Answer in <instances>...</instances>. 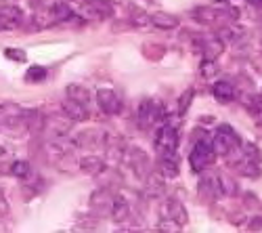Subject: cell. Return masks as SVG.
<instances>
[{"label":"cell","mask_w":262,"mask_h":233,"mask_svg":"<svg viewBox=\"0 0 262 233\" xmlns=\"http://www.w3.org/2000/svg\"><path fill=\"white\" fill-rule=\"evenodd\" d=\"M216 160V154H214V147H212V141L208 137L202 135V139L195 141L193 150L189 154V164L195 173H204L208 168L214 164Z\"/></svg>","instance_id":"obj_1"},{"label":"cell","mask_w":262,"mask_h":233,"mask_svg":"<svg viewBox=\"0 0 262 233\" xmlns=\"http://www.w3.org/2000/svg\"><path fill=\"white\" fill-rule=\"evenodd\" d=\"M210 141H212V147H214V154L216 156H223V158L242 145V139H239V135L235 133V129H233V126H229V124H221V126H218L214 137Z\"/></svg>","instance_id":"obj_2"},{"label":"cell","mask_w":262,"mask_h":233,"mask_svg":"<svg viewBox=\"0 0 262 233\" xmlns=\"http://www.w3.org/2000/svg\"><path fill=\"white\" fill-rule=\"evenodd\" d=\"M179 147V133L174 129L172 124H162L156 137H154V150L160 154V156H168V154H174Z\"/></svg>","instance_id":"obj_3"},{"label":"cell","mask_w":262,"mask_h":233,"mask_svg":"<svg viewBox=\"0 0 262 233\" xmlns=\"http://www.w3.org/2000/svg\"><path fill=\"white\" fill-rule=\"evenodd\" d=\"M164 120V108L154 99H143L139 103V112H137V122L141 129H151L156 122Z\"/></svg>","instance_id":"obj_4"},{"label":"cell","mask_w":262,"mask_h":233,"mask_svg":"<svg viewBox=\"0 0 262 233\" xmlns=\"http://www.w3.org/2000/svg\"><path fill=\"white\" fill-rule=\"evenodd\" d=\"M221 196H223V192H221V181H218V175L204 171L202 181H200V198L204 202H208V204H214Z\"/></svg>","instance_id":"obj_5"},{"label":"cell","mask_w":262,"mask_h":233,"mask_svg":"<svg viewBox=\"0 0 262 233\" xmlns=\"http://www.w3.org/2000/svg\"><path fill=\"white\" fill-rule=\"evenodd\" d=\"M97 103H99L101 112L107 116H118L122 112V99L109 89H101L97 93Z\"/></svg>","instance_id":"obj_6"},{"label":"cell","mask_w":262,"mask_h":233,"mask_svg":"<svg viewBox=\"0 0 262 233\" xmlns=\"http://www.w3.org/2000/svg\"><path fill=\"white\" fill-rule=\"evenodd\" d=\"M72 126H74V120L68 118V116H53V118L45 120V131H49L53 139L65 137L72 131Z\"/></svg>","instance_id":"obj_7"},{"label":"cell","mask_w":262,"mask_h":233,"mask_svg":"<svg viewBox=\"0 0 262 233\" xmlns=\"http://www.w3.org/2000/svg\"><path fill=\"white\" fill-rule=\"evenodd\" d=\"M162 213H164V217H168V219H172V221H177V223L183 225V227H185L187 221H189V213H187L185 204H181L179 200H174V198H168V200L164 202Z\"/></svg>","instance_id":"obj_8"},{"label":"cell","mask_w":262,"mask_h":233,"mask_svg":"<svg viewBox=\"0 0 262 233\" xmlns=\"http://www.w3.org/2000/svg\"><path fill=\"white\" fill-rule=\"evenodd\" d=\"M124 158H126V162L133 166V171H137V175L139 177H147L149 175V158H147V154L143 152V150H139V147H135V150H128L126 154H124Z\"/></svg>","instance_id":"obj_9"},{"label":"cell","mask_w":262,"mask_h":233,"mask_svg":"<svg viewBox=\"0 0 262 233\" xmlns=\"http://www.w3.org/2000/svg\"><path fill=\"white\" fill-rule=\"evenodd\" d=\"M112 204H114V196L107 192V189H97V192L91 196V208L97 215H109L112 213Z\"/></svg>","instance_id":"obj_10"},{"label":"cell","mask_w":262,"mask_h":233,"mask_svg":"<svg viewBox=\"0 0 262 233\" xmlns=\"http://www.w3.org/2000/svg\"><path fill=\"white\" fill-rule=\"evenodd\" d=\"M149 24L156 26L158 30H177V28L181 26V21H179L177 15L158 11V13H151V15H149Z\"/></svg>","instance_id":"obj_11"},{"label":"cell","mask_w":262,"mask_h":233,"mask_svg":"<svg viewBox=\"0 0 262 233\" xmlns=\"http://www.w3.org/2000/svg\"><path fill=\"white\" fill-rule=\"evenodd\" d=\"M225 15H227V11H218L216 7H198L193 11V19L202 26H212Z\"/></svg>","instance_id":"obj_12"},{"label":"cell","mask_w":262,"mask_h":233,"mask_svg":"<svg viewBox=\"0 0 262 233\" xmlns=\"http://www.w3.org/2000/svg\"><path fill=\"white\" fill-rule=\"evenodd\" d=\"M147 179V196L149 198H160L166 192V177L160 171H149Z\"/></svg>","instance_id":"obj_13"},{"label":"cell","mask_w":262,"mask_h":233,"mask_svg":"<svg viewBox=\"0 0 262 233\" xmlns=\"http://www.w3.org/2000/svg\"><path fill=\"white\" fill-rule=\"evenodd\" d=\"M61 108H63L65 116L72 118L74 122H84V120L91 118L89 110H86V105H84V103H78V101H74V99H65Z\"/></svg>","instance_id":"obj_14"},{"label":"cell","mask_w":262,"mask_h":233,"mask_svg":"<svg viewBox=\"0 0 262 233\" xmlns=\"http://www.w3.org/2000/svg\"><path fill=\"white\" fill-rule=\"evenodd\" d=\"M21 116H24V126L30 133L38 135V133L45 131V120L47 118H42V114L38 110H24V114H21Z\"/></svg>","instance_id":"obj_15"},{"label":"cell","mask_w":262,"mask_h":233,"mask_svg":"<svg viewBox=\"0 0 262 233\" xmlns=\"http://www.w3.org/2000/svg\"><path fill=\"white\" fill-rule=\"evenodd\" d=\"M244 154V152H242ZM235 171L242 175V177H248V179H258L260 177V164L256 160H250L246 156H242V160H239L237 164H233Z\"/></svg>","instance_id":"obj_16"},{"label":"cell","mask_w":262,"mask_h":233,"mask_svg":"<svg viewBox=\"0 0 262 233\" xmlns=\"http://www.w3.org/2000/svg\"><path fill=\"white\" fill-rule=\"evenodd\" d=\"M80 171L91 177H97V175L105 173V160L99 156H86L80 160Z\"/></svg>","instance_id":"obj_17"},{"label":"cell","mask_w":262,"mask_h":233,"mask_svg":"<svg viewBox=\"0 0 262 233\" xmlns=\"http://www.w3.org/2000/svg\"><path fill=\"white\" fill-rule=\"evenodd\" d=\"M130 213H133V206H130V202L128 200H124V198H114V204H112V219L116 221V223H124V221H128L130 219Z\"/></svg>","instance_id":"obj_18"},{"label":"cell","mask_w":262,"mask_h":233,"mask_svg":"<svg viewBox=\"0 0 262 233\" xmlns=\"http://www.w3.org/2000/svg\"><path fill=\"white\" fill-rule=\"evenodd\" d=\"M212 93H214V97L221 101V103H229L235 97V87H233L229 80H218V82H214Z\"/></svg>","instance_id":"obj_19"},{"label":"cell","mask_w":262,"mask_h":233,"mask_svg":"<svg viewBox=\"0 0 262 233\" xmlns=\"http://www.w3.org/2000/svg\"><path fill=\"white\" fill-rule=\"evenodd\" d=\"M105 143V135L103 133H97V131H89V133H80L76 137V145L78 147H99Z\"/></svg>","instance_id":"obj_20"},{"label":"cell","mask_w":262,"mask_h":233,"mask_svg":"<svg viewBox=\"0 0 262 233\" xmlns=\"http://www.w3.org/2000/svg\"><path fill=\"white\" fill-rule=\"evenodd\" d=\"M223 49H225V42L221 40V38H212V40H204V45H202V53H204V59H218L221 57V53H223Z\"/></svg>","instance_id":"obj_21"},{"label":"cell","mask_w":262,"mask_h":233,"mask_svg":"<svg viewBox=\"0 0 262 233\" xmlns=\"http://www.w3.org/2000/svg\"><path fill=\"white\" fill-rule=\"evenodd\" d=\"M160 173H162L166 179L179 177V162H177V158H174V154L160 156Z\"/></svg>","instance_id":"obj_22"},{"label":"cell","mask_w":262,"mask_h":233,"mask_svg":"<svg viewBox=\"0 0 262 233\" xmlns=\"http://www.w3.org/2000/svg\"><path fill=\"white\" fill-rule=\"evenodd\" d=\"M65 95H68V99H74V101L84 103V105H89V101H91V91L84 89L82 84H68Z\"/></svg>","instance_id":"obj_23"},{"label":"cell","mask_w":262,"mask_h":233,"mask_svg":"<svg viewBox=\"0 0 262 233\" xmlns=\"http://www.w3.org/2000/svg\"><path fill=\"white\" fill-rule=\"evenodd\" d=\"M51 13H53V19L55 24H63V21H70L74 17V11L68 3H55L51 7Z\"/></svg>","instance_id":"obj_24"},{"label":"cell","mask_w":262,"mask_h":233,"mask_svg":"<svg viewBox=\"0 0 262 233\" xmlns=\"http://www.w3.org/2000/svg\"><path fill=\"white\" fill-rule=\"evenodd\" d=\"M34 26H36V28H51V26H55L51 7H40V9L34 13Z\"/></svg>","instance_id":"obj_25"},{"label":"cell","mask_w":262,"mask_h":233,"mask_svg":"<svg viewBox=\"0 0 262 233\" xmlns=\"http://www.w3.org/2000/svg\"><path fill=\"white\" fill-rule=\"evenodd\" d=\"M0 11H3V15L7 17L9 26H11V30H13V28H17V26L21 24V17H24V13H21V9H19V7L5 5V7H0Z\"/></svg>","instance_id":"obj_26"},{"label":"cell","mask_w":262,"mask_h":233,"mask_svg":"<svg viewBox=\"0 0 262 233\" xmlns=\"http://www.w3.org/2000/svg\"><path fill=\"white\" fill-rule=\"evenodd\" d=\"M130 26H135V28L149 26V13L143 11L141 7H130Z\"/></svg>","instance_id":"obj_27"},{"label":"cell","mask_w":262,"mask_h":233,"mask_svg":"<svg viewBox=\"0 0 262 233\" xmlns=\"http://www.w3.org/2000/svg\"><path fill=\"white\" fill-rule=\"evenodd\" d=\"M218 181H221V192L223 196H237L239 194V187L235 183V179L231 175H218Z\"/></svg>","instance_id":"obj_28"},{"label":"cell","mask_w":262,"mask_h":233,"mask_svg":"<svg viewBox=\"0 0 262 233\" xmlns=\"http://www.w3.org/2000/svg\"><path fill=\"white\" fill-rule=\"evenodd\" d=\"M30 173H32V168L26 160H17L11 164V175L17 179H26V177H30Z\"/></svg>","instance_id":"obj_29"},{"label":"cell","mask_w":262,"mask_h":233,"mask_svg":"<svg viewBox=\"0 0 262 233\" xmlns=\"http://www.w3.org/2000/svg\"><path fill=\"white\" fill-rule=\"evenodd\" d=\"M143 55L151 61H160L164 55H166V49L162 45H145L143 47Z\"/></svg>","instance_id":"obj_30"},{"label":"cell","mask_w":262,"mask_h":233,"mask_svg":"<svg viewBox=\"0 0 262 233\" xmlns=\"http://www.w3.org/2000/svg\"><path fill=\"white\" fill-rule=\"evenodd\" d=\"M193 95H195L193 89H187V91L181 95V99H179V116H185V114L189 112L191 101H193Z\"/></svg>","instance_id":"obj_31"},{"label":"cell","mask_w":262,"mask_h":233,"mask_svg":"<svg viewBox=\"0 0 262 233\" xmlns=\"http://www.w3.org/2000/svg\"><path fill=\"white\" fill-rule=\"evenodd\" d=\"M47 78V70L45 68H42V66H32L30 70H28V74H26V80L28 82H42V80H45Z\"/></svg>","instance_id":"obj_32"},{"label":"cell","mask_w":262,"mask_h":233,"mask_svg":"<svg viewBox=\"0 0 262 233\" xmlns=\"http://www.w3.org/2000/svg\"><path fill=\"white\" fill-rule=\"evenodd\" d=\"M200 72L204 78H212L218 74V66H216V61L214 59H204L202 61V66H200Z\"/></svg>","instance_id":"obj_33"},{"label":"cell","mask_w":262,"mask_h":233,"mask_svg":"<svg viewBox=\"0 0 262 233\" xmlns=\"http://www.w3.org/2000/svg\"><path fill=\"white\" fill-rule=\"evenodd\" d=\"M5 57L11 59V61H17V63H24V61L28 59V55H26L24 49H13V47L5 49Z\"/></svg>","instance_id":"obj_34"},{"label":"cell","mask_w":262,"mask_h":233,"mask_svg":"<svg viewBox=\"0 0 262 233\" xmlns=\"http://www.w3.org/2000/svg\"><path fill=\"white\" fill-rule=\"evenodd\" d=\"M244 206L248 208V210H260V200H258V196L256 194H252V192H246L244 194Z\"/></svg>","instance_id":"obj_35"},{"label":"cell","mask_w":262,"mask_h":233,"mask_svg":"<svg viewBox=\"0 0 262 233\" xmlns=\"http://www.w3.org/2000/svg\"><path fill=\"white\" fill-rule=\"evenodd\" d=\"M158 229H160V231H168V233H170V231H181V229H183V225H179L177 221H172V219L164 217V219H162V223L158 225Z\"/></svg>","instance_id":"obj_36"},{"label":"cell","mask_w":262,"mask_h":233,"mask_svg":"<svg viewBox=\"0 0 262 233\" xmlns=\"http://www.w3.org/2000/svg\"><path fill=\"white\" fill-rule=\"evenodd\" d=\"M248 229H250V231H260V229H262V217H254V219L248 223Z\"/></svg>","instance_id":"obj_37"},{"label":"cell","mask_w":262,"mask_h":233,"mask_svg":"<svg viewBox=\"0 0 262 233\" xmlns=\"http://www.w3.org/2000/svg\"><path fill=\"white\" fill-rule=\"evenodd\" d=\"M7 213H9V202H7L5 194H3V189H0V217L7 215Z\"/></svg>","instance_id":"obj_38"},{"label":"cell","mask_w":262,"mask_h":233,"mask_svg":"<svg viewBox=\"0 0 262 233\" xmlns=\"http://www.w3.org/2000/svg\"><path fill=\"white\" fill-rule=\"evenodd\" d=\"M244 221H246V219H244L242 213H237V215L233 213V215H231V223H233V225H244Z\"/></svg>","instance_id":"obj_39"},{"label":"cell","mask_w":262,"mask_h":233,"mask_svg":"<svg viewBox=\"0 0 262 233\" xmlns=\"http://www.w3.org/2000/svg\"><path fill=\"white\" fill-rule=\"evenodd\" d=\"M3 30H11V26H9L7 17L3 15V11H0V32H3Z\"/></svg>","instance_id":"obj_40"},{"label":"cell","mask_w":262,"mask_h":233,"mask_svg":"<svg viewBox=\"0 0 262 233\" xmlns=\"http://www.w3.org/2000/svg\"><path fill=\"white\" fill-rule=\"evenodd\" d=\"M252 7H262V0H248Z\"/></svg>","instance_id":"obj_41"},{"label":"cell","mask_w":262,"mask_h":233,"mask_svg":"<svg viewBox=\"0 0 262 233\" xmlns=\"http://www.w3.org/2000/svg\"><path fill=\"white\" fill-rule=\"evenodd\" d=\"M260 101H262V91H260Z\"/></svg>","instance_id":"obj_42"},{"label":"cell","mask_w":262,"mask_h":233,"mask_svg":"<svg viewBox=\"0 0 262 233\" xmlns=\"http://www.w3.org/2000/svg\"><path fill=\"white\" fill-rule=\"evenodd\" d=\"M76 3H82V0H76Z\"/></svg>","instance_id":"obj_43"}]
</instances>
